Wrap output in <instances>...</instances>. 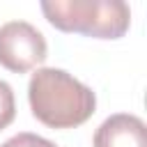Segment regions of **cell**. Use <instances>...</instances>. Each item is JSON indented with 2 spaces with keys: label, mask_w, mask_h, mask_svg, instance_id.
Wrapping results in <instances>:
<instances>
[{
  "label": "cell",
  "mask_w": 147,
  "mask_h": 147,
  "mask_svg": "<svg viewBox=\"0 0 147 147\" xmlns=\"http://www.w3.org/2000/svg\"><path fill=\"white\" fill-rule=\"evenodd\" d=\"M28 99L32 115L51 129H74L87 122L96 108L94 92L55 67H44L32 74Z\"/></svg>",
  "instance_id": "1"
},
{
  "label": "cell",
  "mask_w": 147,
  "mask_h": 147,
  "mask_svg": "<svg viewBox=\"0 0 147 147\" xmlns=\"http://www.w3.org/2000/svg\"><path fill=\"white\" fill-rule=\"evenodd\" d=\"M41 11L57 30L96 39H119L131 23V9L122 0H51L41 2Z\"/></svg>",
  "instance_id": "2"
},
{
  "label": "cell",
  "mask_w": 147,
  "mask_h": 147,
  "mask_svg": "<svg viewBox=\"0 0 147 147\" xmlns=\"http://www.w3.org/2000/svg\"><path fill=\"white\" fill-rule=\"evenodd\" d=\"M46 39L34 25L25 21L0 25V64L5 69L25 74L46 60Z\"/></svg>",
  "instance_id": "3"
},
{
  "label": "cell",
  "mask_w": 147,
  "mask_h": 147,
  "mask_svg": "<svg viewBox=\"0 0 147 147\" xmlns=\"http://www.w3.org/2000/svg\"><path fill=\"white\" fill-rule=\"evenodd\" d=\"M94 147H147L145 122L129 113L110 115L96 129Z\"/></svg>",
  "instance_id": "4"
},
{
  "label": "cell",
  "mask_w": 147,
  "mask_h": 147,
  "mask_svg": "<svg viewBox=\"0 0 147 147\" xmlns=\"http://www.w3.org/2000/svg\"><path fill=\"white\" fill-rule=\"evenodd\" d=\"M14 115H16L14 92L5 80H0V131L14 122Z\"/></svg>",
  "instance_id": "5"
},
{
  "label": "cell",
  "mask_w": 147,
  "mask_h": 147,
  "mask_svg": "<svg viewBox=\"0 0 147 147\" xmlns=\"http://www.w3.org/2000/svg\"><path fill=\"white\" fill-rule=\"evenodd\" d=\"M0 147H55V145L51 140L37 136V133H16L14 138L2 142Z\"/></svg>",
  "instance_id": "6"
}]
</instances>
